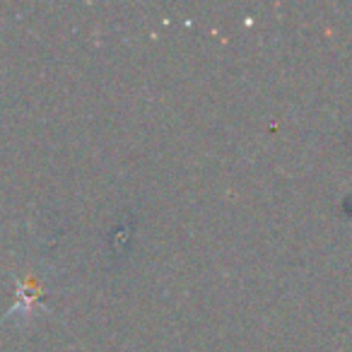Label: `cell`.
<instances>
[{
  "label": "cell",
  "instance_id": "cell-1",
  "mask_svg": "<svg viewBox=\"0 0 352 352\" xmlns=\"http://www.w3.org/2000/svg\"><path fill=\"white\" fill-rule=\"evenodd\" d=\"M15 278V304L12 309L0 318V326L8 321L15 323H25L30 318H34L36 314L49 311L44 304V294H46V285L44 278H41L39 268H30L22 270L20 275H12Z\"/></svg>",
  "mask_w": 352,
  "mask_h": 352
}]
</instances>
